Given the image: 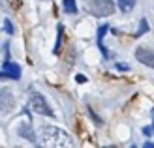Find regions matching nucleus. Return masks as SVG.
<instances>
[{"instance_id":"nucleus-1","label":"nucleus","mask_w":154,"mask_h":148,"mask_svg":"<svg viewBox=\"0 0 154 148\" xmlns=\"http://www.w3.org/2000/svg\"><path fill=\"white\" fill-rule=\"evenodd\" d=\"M42 143L43 144H49V146H72L73 141L66 135L64 129H58V128H53V126H43L42 128Z\"/></svg>"},{"instance_id":"nucleus-2","label":"nucleus","mask_w":154,"mask_h":148,"mask_svg":"<svg viewBox=\"0 0 154 148\" xmlns=\"http://www.w3.org/2000/svg\"><path fill=\"white\" fill-rule=\"evenodd\" d=\"M87 11L94 17H107L115 13V2L113 0H88Z\"/></svg>"},{"instance_id":"nucleus-3","label":"nucleus","mask_w":154,"mask_h":148,"mask_svg":"<svg viewBox=\"0 0 154 148\" xmlns=\"http://www.w3.org/2000/svg\"><path fill=\"white\" fill-rule=\"evenodd\" d=\"M30 107H32V111L42 114V116H53V111L47 103V99H45L40 92H30Z\"/></svg>"},{"instance_id":"nucleus-4","label":"nucleus","mask_w":154,"mask_h":148,"mask_svg":"<svg viewBox=\"0 0 154 148\" xmlns=\"http://www.w3.org/2000/svg\"><path fill=\"white\" fill-rule=\"evenodd\" d=\"M2 77H6V79H21V68L19 64H15V62L10 58V60H4L2 64Z\"/></svg>"},{"instance_id":"nucleus-5","label":"nucleus","mask_w":154,"mask_h":148,"mask_svg":"<svg viewBox=\"0 0 154 148\" xmlns=\"http://www.w3.org/2000/svg\"><path fill=\"white\" fill-rule=\"evenodd\" d=\"M135 56H137V60H139L141 64L149 66V68H154V51H150L147 47H139L135 51Z\"/></svg>"},{"instance_id":"nucleus-6","label":"nucleus","mask_w":154,"mask_h":148,"mask_svg":"<svg viewBox=\"0 0 154 148\" xmlns=\"http://www.w3.org/2000/svg\"><path fill=\"white\" fill-rule=\"evenodd\" d=\"M109 28H111L109 25H102V26H100V30H98V47H100V51H102V54H103L105 58H109V53H107L105 47H103V36H105V32Z\"/></svg>"},{"instance_id":"nucleus-7","label":"nucleus","mask_w":154,"mask_h":148,"mask_svg":"<svg viewBox=\"0 0 154 148\" xmlns=\"http://www.w3.org/2000/svg\"><path fill=\"white\" fill-rule=\"evenodd\" d=\"M11 107H13V98H11V94H10V90L2 88V111L8 113Z\"/></svg>"},{"instance_id":"nucleus-8","label":"nucleus","mask_w":154,"mask_h":148,"mask_svg":"<svg viewBox=\"0 0 154 148\" xmlns=\"http://www.w3.org/2000/svg\"><path fill=\"white\" fill-rule=\"evenodd\" d=\"M62 8H64V13H68V15L77 13V2L75 0H62Z\"/></svg>"},{"instance_id":"nucleus-9","label":"nucleus","mask_w":154,"mask_h":148,"mask_svg":"<svg viewBox=\"0 0 154 148\" xmlns=\"http://www.w3.org/2000/svg\"><path fill=\"white\" fill-rule=\"evenodd\" d=\"M135 4H137V0H119V8L122 13H130Z\"/></svg>"},{"instance_id":"nucleus-10","label":"nucleus","mask_w":154,"mask_h":148,"mask_svg":"<svg viewBox=\"0 0 154 148\" xmlns=\"http://www.w3.org/2000/svg\"><path fill=\"white\" fill-rule=\"evenodd\" d=\"M58 36H57V45H55V54L60 53V49H62V34H64V26L62 25H58Z\"/></svg>"},{"instance_id":"nucleus-11","label":"nucleus","mask_w":154,"mask_h":148,"mask_svg":"<svg viewBox=\"0 0 154 148\" xmlns=\"http://www.w3.org/2000/svg\"><path fill=\"white\" fill-rule=\"evenodd\" d=\"M147 30H149V23H147V19H141V25H139V28H137V36H143Z\"/></svg>"},{"instance_id":"nucleus-12","label":"nucleus","mask_w":154,"mask_h":148,"mask_svg":"<svg viewBox=\"0 0 154 148\" xmlns=\"http://www.w3.org/2000/svg\"><path fill=\"white\" fill-rule=\"evenodd\" d=\"M2 26H4V30H6L8 34H13V25H11L10 19H4V25H2Z\"/></svg>"},{"instance_id":"nucleus-13","label":"nucleus","mask_w":154,"mask_h":148,"mask_svg":"<svg viewBox=\"0 0 154 148\" xmlns=\"http://www.w3.org/2000/svg\"><path fill=\"white\" fill-rule=\"evenodd\" d=\"M115 68H117L119 71H128V69H130V66H128V64H122V62H119V64L115 66Z\"/></svg>"},{"instance_id":"nucleus-14","label":"nucleus","mask_w":154,"mask_h":148,"mask_svg":"<svg viewBox=\"0 0 154 148\" xmlns=\"http://www.w3.org/2000/svg\"><path fill=\"white\" fill-rule=\"evenodd\" d=\"M152 129H154V126H150V128H145V129H143V133L149 137V135H152Z\"/></svg>"},{"instance_id":"nucleus-15","label":"nucleus","mask_w":154,"mask_h":148,"mask_svg":"<svg viewBox=\"0 0 154 148\" xmlns=\"http://www.w3.org/2000/svg\"><path fill=\"white\" fill-rule=\"evenodd\" d=\"M75 81H77V83H85V81H87V77H85V75H77Z\"/></svg>"},{"instance_id":"nucleus-16","label":"nucleus","mask_w":154,"mask_h":148,"mask_svg":"<svg viewBox=\"0 0 154 148\" xmlns=\"http://www.w3.org/2000/svg\"><path fill=\"white\" fill-rule=\"evenodd\" d=\"M152 116H154V109H152ZM152 126H154V124H152Z\"/></svg>"}]
</instances>
